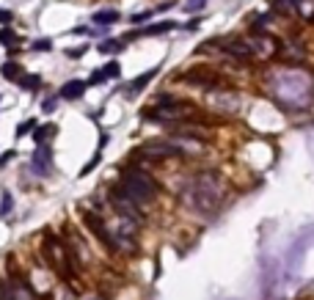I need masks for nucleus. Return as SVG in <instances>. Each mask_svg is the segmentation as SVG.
Wrapping results in <instances>:
<instances>
[{
  "label": "nucleus",
  "mask_w": 314,
  "mask_h": 300,
  "mask_svg": "<svg viewBox=\"0 0 314 300\" xmlns=\"http://www.w3.org/2000/svg\"><path fill=\"white\" fill-rule=\"evenodd\" d=\"M119 190L130 198V201H135L141 207V204H146L154 198V193H157V185H154V179L149 174H143V171H124V179H121Z\"/></svg>",
  "instance_id": "nucleus-1"
},
{
  "label": "nucleus",
  "mask_w": 314,
  "mask_h": 300,
  "mask_svg": "<svg viewBox=\"0 0 314 300\" xmlns=\"http://www.w3.org/2000/svg\"><path fill=\"white\" fill-rule=\"evenodd\" d=\"M83 220H86V226H88V231L94 234V237H99V243H102L108 251H116V237L105 229L102 218L94 215V212H88V210H83Z\"/></svg>",
  "instance_id": "nucleus-2"
},
{
  "label": "nucleus",
  "mask_w": 314,
  "mask_h": 300,
  "mask_svg": "<svg viewBox=\"0 0 314 300\" xmlns=\"http://www.w3.org/2000/svg\"><path fill=\"white\" fill-rule=\"evenodd\" d=\"M143 157H154V160H163V157H182L185 149L176 146V143H168V140H152V143H143L141 146Z\"/></svg>",
  "instance_id": "nucleus-3"
},
{
  "label": "nucleus",
  "mask_w": 314,
  "mask_h": 300,
  "mask_svg": "<svg viewBox=\"0 0 314 300\" xmlns=\"http://www.w3.org/2000/svg\"><path fill=\"white\" fill-rule=\"evenodd\" d=\"M218 44L224 47V53H229V55H234V58H251L254 55L251 42H243V39H221Z\"/></svg>",
  "instance_id": "nucleus-4"
},
{
  "label": "nucleus",
  "mask_w": 314,
  "mask_h": 300,
  "mask_svg": "<svg viewBox=\"0 0 314 300\" xmlns=\"http://www.w3.org/2000/svg\"><path fill=\"white\" fill-rule=\"evenodd\" d=\"M176 22L166 20V22H152L149 28H141L135 30V33H127V39H135V36H160V33H168V30H174Z\"/></svg>",
  "instance_id": "nucleus-5"
},
{
  "label": "nucleus",
  "mask_w": 314,
  "mask_h": 300,
  "mask_svg": "<svg viewBox=\"0 0 314 300\" xmlns=\"http://www.w3.org/2000/svg\"><path fill=\"white\" fill-rule=\"evenodd\" d=\"M86 94V83L83 80H69V83H63L61 91H58V97L61 99H80Z\"/></svg>",
  "instance_id": "nucleus-6"
},
{
  "label": "nucleus",
  "mask_w": 314,
  "mask_h": 300,
  "mask_svg": "<svg viewBox=\"0 0 314 300\" xmlns=\"http://www.w3.org/2000/svg\"><path fill=\"white\" fill-rule=\"evenodd\" d=\"M33 171L39 176H47L50 174V149L47 146H39L33 154Z\"/></svg>",
  "instance_id": "nucleus-7"
},
{
  "label": "nucleus",
  "mask_w": 314,
  "mask_h": 300,
  "mask_svg": "<svg viewBox=\"0 0 314 300\" xmlns=\"http://www.w3.org/2000/svg\"><path fill=\"white\" fill-rule=\"evenodd\" d=\"M53 135H56V124H44V127H39V130H33V140L39 146H44Z\"/></svg>",
  "instance_id": "nucleus-8"
},
{
  "label": "nucleus",
  "mask_w": 314,
  "mask_h": 300,
  "mask_svg": "<svg viewBox=\"0 0 314 300\" xmlns=\"http://www.w3.org/2000/svg\"><path fill=\"white\" fill-rule=\"evenodd\" d=\"M3 77L11 80V83H20V80H22V66H17L14 61H6V63H3Z\"/></svg>",
  "instance_id": "nucleus-9"
},
{
  "label": "nucleus",
  "mask_w": 314,
  "mask_h": 300,
  "mask_svg": "<svg viewBox=\"0 0 314 300\" xmlns=\"http://www.w3.org/2000/svg\"><path fill=\"white\" fill-rule=\"evenodd\" d=\"M273 8L279 14H298V0H273Z\"/></svg>",
  "instance_id": "nucleus-10"
},
{
  "label": "nucleus",
  "mask_w": 314,
  "mask_h": 300,
  "mask_svg": "<svg viewBox=\"0 0 314 300\" xmlns=\"http://www.w3.org/2000/svg\"><path fill=\"white\" fill-rule=\"evenodd\" d=\"M152 77H154V72H146V75H143V77H135L133 83L127 85V97H135V91H141V88H143V85L149 83V80H152Z\"/></svg>",
  "instance_id": "nucleus-11"
},
{
  "label": "nucleus",
  "mask_w": 314,
  "mask_h": 300,
  "mask_svg": "<svg viewBox=\"0 0 314 300\" xmlns=\"http://www.w3.org/2000/svg\"><path fill=\"white\" fill-rule=\"evenodd\" d=\"M94 22L97 25H113V22H119V11H97Z\"/></svg>",
  "instance_id": "nucleus-12"
},
{
  "label": "nucleus",
  "mask_w": 314,
  "mask_h": 300,
  "mask_svg": "<svg viewBox=\"0 0 314 300\" xmlns=\"http://www.w3.org/2000/svg\"><path fill=\"white\" fill-rule=\"evenodd\" d=\"M121 47H124V44L116 42V39H105V42L99 44V53H105V55H113V53H121Z\"/></svg>",
  "instance_id": "nucleus-13"
},
{
  "label": "nucleus",
  "mask_w": 314,
  "mask_h": 300,
  "mask_svg": "<svg viewBox=\"0 0 314 300\" xmlns=\"http://www.w3.org/2000/svg\"><path fill=\"white\" fill-rule=\"evenodd\" d=\"M102 72H105V77H108V80H116V77H121V66H119V61H111L108 66H102Z\"/></svg>",
  "instance_id": "nucleus-14"
},
{
  "label": "nucleus",
  "mask_w": 314,
  "mask_h": 300,
  "mask_svg": "<svg viewBox=\"0 0 314 300\" xmlns=\"http://www.w3.org/2000/svg\"><path fill=\"white\" fill-rule=\"evenodd\" d=\"M20 85H25V88H39V85H42V77L39 75H22Z\"/></svg>",
  "instance_id": "nucleus-15"
},
{
  "label": "nucleus",
  "mask_w": 314,
  "mask_h": 300,
  "mask_svg": "<svg viewBox=\"0 0 314 300\" xmlns=\"http://www.w3.org/2000/svg\"><path fill=\"white\" fill-rule=\"evenodd\" d=\"M204 6H207V0H188V3H185V11H188V14H199Z\"/></svg>",
  "instance_id": "nucleus-16"
},
{
  "label": "nucleus",
  "mask_w": 314,
  "mask_h": 300,
  "mask_svg": "<svg viewBox=\"0 0 314 300\" xmlns=\"http://www.w3.org/2000/svg\"><path fill=\"white\" fill-rule=\"evenodd\" d=\"M11 207H14L11 193H3V207H0V215H8V212H11Z\"/></svg>",
  "instance_id": "nucleus-17"
},
{
  "label": "nucleus",
  "mask_w": 314,
  "mask_h": 300,
  "mask_svg": "<svg viewBox=\"0 0 314 300\" xmlns=\"http://www.w3.org/2000/svg\"><path fill=\"white\" fill-rule=\"evenodd\" d=\"M14 42H17L14 30H8V28H3V30H0V44H14Z\"/></svg>",
  "instance_id": "nucleus-18"
},
{
  "label": "nucleus",
  "mask_w": 314,
  "mask_h": 300,
  "mask_svg": "<svg viewBox=\"0 0 314 300\" xmlns=\"http://www.w3.org/2000/svg\"><path fill=\"white\" fill-rule=\"evenodd\" d=\"M33 50L36 53H50V50H53V42H50V39H39V42H33Z\"/></svg>",
  "instance_id": "nucleus-19"
},
{
  "label": "nucleus",
  "mask_w": 314,
  "mask_h": 300,
  "mask_svg": "<svg viewBox=\"0 0 314 300\" xmlns=\"http://www.w3.org/2000/svg\"><path fill=\"white\" fill-rule=\"evenodd\" d=\"M30 130H36V121H25V124L17 127V138H22V135H28Z\"/></svg>",
  "instance_id": "nucleus-20"
},
{
  "label": "nucleus",
  "mask_w": 314,
  "mask_h": 300,
  "mask_svg": "<svg viewBox=\"0 0 314 300\" xmlns=\"http://www.w3.org/2000/svg\"><path fill=\"white\" fill-rule=\"evenodd\" d=\"M105 80H108V77H105V72H102V69H97L94 75H91L88 83H91V85H99V83H105Z\"/></svg>",
  "instance_id": "nucleus-21"
},
{
  "label": "nucleus",
  "mask_w": 314,
  "mask_h": 300,
  "mask_svg": "<svg viewBox=\"0 0 314 300\" xmlns=\"http://www.w3.org/2000/svg\"><path fill=\"white\" fill-rule=\"evenodd\" d=\"M83 53H86V47H72V50H66V55H69V58H83Z\"/></svg>",
  "instance_id": "nucleus-22"
},
{
  "label": "nucleus",
  "mask_w": 314,
  "mask_h": 300,
  "mask_svg": "<svg viewBox=\"0 0 314 300\" xmlns=\"http://www.w3.org/2000/svg\"><path fill=\"white\" fill-rule=\"evenodd\" d=\"M97 165H99V152H97V154H94V160H91V163H88V165H86V168H83V176H86V174H88V171H94V168H97Z\"/></svg>",
  "instance_id": "nucleus-23"
},
{
  "label": "nucleus",
  "mask_w": 314,
  "mask_h": 300,
  "mask_svg": "<svg viewBox=\"0 0 314 300\" xmlns=\"http://www.w3.org/2000/svg\"><path fill=\"white\" fill-rule=\"evenodd\" d=\"M8 160H14V152H3V157H0V165H6Z\"/></svg>",
  "instance_id": "nucleus-24"
},
{
  "label": "nucleus",
  "mask_w": 314,
  "mask_h": 300,
  "mask_svg": "<svg viewBox=\"0 0 314 300\" xmlns=\"http://www.w3.org/2000/svg\"><path fill=\"white\" fill-rule=\"evenodd\" d=\"M42 108H44V110H47V113H50V110H53V108H56V99H47V102H44V105H42Z\"/></svg>",
  "instance_id": "nucleus-25"
},
{
  "label": "nucleus",
  "mask_w": 314,
  "mask_h": 300,
  "mask_svg": "<svg viewBox=\"0 0 314 300\" xmlns=\"http://www.w3.org/2000/svg\"><path fill=\"white\" fill-rule=\"evenodd\" d=\"M0 22H11V11H0Z\"/></svg>",
  "instance_id": "nucleus-26"
}]
</instances>
